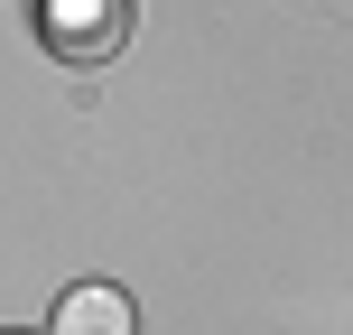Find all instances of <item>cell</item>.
I'll use <instances>...</instances> for the list:
<instances>
[{"label":"cell","mask_w":353,"mask_h":335,"mask_svg":"<svg viewBox=\"0 0 353 335\" xmlns=\"http://www.w3.org/2000/svg\"><path fill=\"white\" fill-rule=\"evenodd\" d=\"M37 28H47L56 56L103 66V56H121V37H130V0H47V10H37Z\"/></svg>","instance_id":"6da1fadb"},{"label":"cell","mask_w":353,"mask_h":335,"mask_svg":"<svg viewBox=\"0 0 353 335\" xmlns=\"http://www.w3.org/2000/svg\"><path fill=\"white\" fill-rule=\"evenodd\" d=\"M47 335H140V307H130V289H112V280H74L65 298H56Z\"/></svg>","instance_id":"7a4b0ae2"}]
</instances>
